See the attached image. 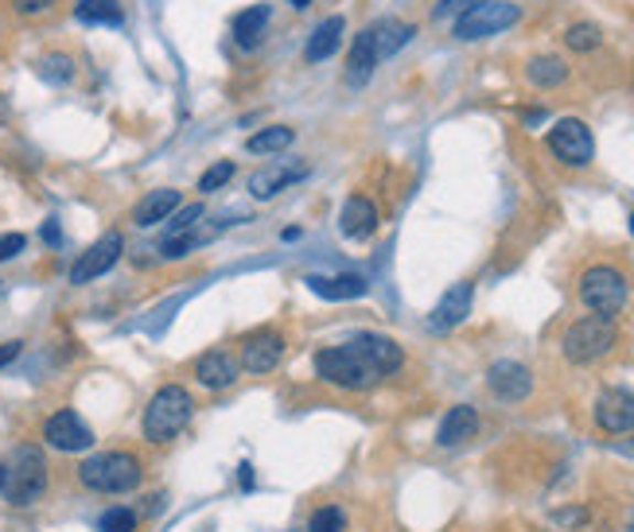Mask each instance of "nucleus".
I'll return each mask as SVG.
<instances>
[{
    "label": "nucleus",
    "instance_id": "15",
    "mask_svg": "<svg viewBox=\"0 0 634 532\" xmlns=\"http://www.w3.org/2000/svg\"><path fill=\"white\" fill-rule=\"evenodd\" d=\"M339 226H343V234L351 241L374 238V230H378V206H374L370 198H363V195L346 198L343 214H339Z\"/></svg>",
    "mask_w": 634,
    "mask_h": 532
},
{
    "label": "nucleus",
    "instance_id": "20",
    "mask_svg": "<svg viewBox=\"0 0 634 532\" xmlns=\"http://www.w3.org/2000/svg\"><path fill=\"white\" fill-rule=\"evenodd\" d=\"M308 175V167L292 164V167H265V172L249 175V191H254V198H272L280 195L284 187H292V183H300Z\"/></svg>",
    "mask_w": 634,
    "mask_h": 532
},
{
    "label": "nucleus",
    "instance_id": "27",
    "mask_svg": "<svg viewBox=\"0 0 634 532\" xmlns=\"http://www.w3.org/2000/svg\"><path fill=\"white\" fill-rule=\"evenodd\" d=\"M526 74H529V83H534V86H557V83H565L569 66L560 63L557 55H541V58H534V63L526 66Z\"/></svg>",
    "mask_w": 634,
    "mask_h": 532
},
{
    "label": "nucleus",
    "instance_id": "18",
    "mask_svg": "<svg viewBox=\"0 0 634 532\" xmlns=\"http://www.w3.org/2000/svg\"><path fill=\"white\" fill-rule=\"evenodd\" d=\"M475 432H479V412L471 409V404H455V409L440 420L437 443L440 447H460V443H468Z\"/></svg>",
    "mask_w": 634,
    "mask_h": 532
},
{
    "label": "nucleus",
    "instance_id": "19",
    "mask_svg": "<svg viewBox=\"0 0 634 532\" xmlns=\"http://www.w3.org/2000/svg\"><path fill=\"white\" fill-rule=\"evenodd\" d=\"M180 191H152V195H144L137 203V210H132V221L137 226H157V221H168L175 210H180Z\"/></svg>",
    "mask_w": 634,
    "mask_h": 532
},
{
    "label": "nucleus",
    "instance_id": "13",
    "mask_svg": "<svg viewBox=\"0 0 634 532\" xmlns=\"http://www.w3.org/2000/svg\"><path fill=\"white\" fill-rule=\"evenodd\" d=\"M486 386H491V393L498 397V401H526L529 389H534V377H529V369L522 366V361H495L491 366V373H486Z\"/></svg>",
    "mask_w": 634,
    "mask_h": 532
},
{
    "label": "nucleus",
    "instance_id": "36",
    "mask_svg": "<svg viewBox=\"0 0 634 532\" xmlns=\"http://www.w3.org/2000/svg\"><path fill=\"white\" fill-rule=\"evenodd\" d=\"M475 0H440L437 9H432V17L437 20H444V17H455V12H463V9H471Z\"/></svg>",
    "mask_w": 634,
    "mask_h": 532
},
{
    "label": "nucleus",
    "instance_id": "6",
    "mask_svg": "<svg viewBox=\"0 0 634 532\" xmlns=\"http://www.w3.org/2000/svg\"><path fill=\"white\" fill-rule=\"evenodd\" d=\"M518 17H522L518 4H511V0H475L471 9H463L455 17L452 35L455 40H486V35H498L506 28H514Z\"/></svg>",
    "mask_w": 634,
    "mask_h": 532
},
{
    "label": "nucleus",
    "instance_id": "29",
    "mask_svg": "<svg viewBox=\"0 0 634 532\" xmlns=\"http://www.w3.org/2000/svg\"><path fill=\"white\" fill-rule=\"evenodd\" d=\"M343 524H346L343 509L323 506V509H315V513H312V521H308V532H343Z\"/></svg>",
    "mask_w": 634,
    "mask_h": 532
},
{
    "label": "nucleus",
    "instance_id": "33",
    "mask_svg": "<svg viewBox=\"0 0 634 532\" xmlns=\"http://www.w3.org/2000/svg\"><path fill=\"white\" fill-rule=\"evenodd\" d=\"M43 78H51V83H66L71 74H75V66H71V58H63V55H51V58H43Z\"/></svg>",
    "mask_w": 634,
    "mask_h": 532
},
{
    "label": "nucleus",
    "instance_id": "39",
    "mask_svg": "<svg viewBox=\"0 0 634 532\" xmlns=\"http://www.w3.org/2000/svg\"><path fill=\"white\" fill-rule=\"evenodd\" d=\"M43 238H47V241H58V226H55V221H47V226H43Z\"/></svg>",
    "mask_w": 634,
    "mask_h": 532
},
{
    "label": "nucleus",
    "instance_id": "23",
    "mask_svg": "<svg viewBox=\"0 0 634 532\" xmlns=\"http://www.w3.org/2000/svg\"><path fill=\"white\" fill-rule=\"evenodd\" d=\"M339 40H343V17L323 20V24L312 32V40H308L304 58H308V63H323V58H331V55H335Z\"/></svg>",
    "mask_w": 634,
    "mask_h": 532
},
{
    "label": "nucleus",
    "instance_id": "30",
    "mask_svg": "<svg viewBox=\"0 0 634 532\" xmlns=\"http://www.w3.org/2000/svg\"><path fill=\"white\" fill-rule=\"evenodd\" d=\"M98 529L101 532H137V513L125 509V506H117V509H109V513H101Z\"/></svg>",
    "mask_w": 634,
    "mask_h": 532
},
{
    "label": "nucleus",
    "instance_id": "37",
    "mask_svg": "<svg viewBox=\"0 0 634 532\" xmlns=\"http://www.w3.org/2000/svg\"><path fill=\"white\" fill-rule=\"evenodd\" d=\"M17 4V12H24V17H40V12H47L55 0H12Z\"/></svg>",
    "mask_w": 634,
    "mask_h": 532
},
{
    "label": "nucleus",
    "instance_id": "12",
    "mask_svg": "<svg viewBox=\"0 0 634 532\" xmlns=\"http://www.w3.org/2000/svg\"><path fill=\"white\" fill-rule=\"evenodd\" d=\"M280 358H284V338L277 330H257L241 343V369L249 373H269L280 366Z\"/></svg>",
    "mask_w": 634,
    "mask_h": 532
},
{
    "label": "nucleus",
    "instance_id": "7",
    "mask_svg": "<svg viewBox=\"0 0 634 532\" xmlns=\"http://www.w3.org/2000/svg\"><path fill=\"white\" fill-rule=\"evenodd\" d=\"M4 490H9L12 506H32V501L43 498V490H47V463H43L40 447L17 450V463H12Z\"/></svg>",
    "mask_w": 634,
    "mask_h": 532
},
{
    "label": "nucleus",
    "instance_id": "25",
    "mask_svg": "<svg viewBox=\"0 0 634 532\" xmlns=\"http://www.w3.org/2000/svg\"><path fill=\"white\" fill-rule=\"evenodd\" d=\"M75 17L83 24H109V28H121V4L117 0H78Z\"/></svg>",
    "mask_w": 634,
    "mask_h": 532
},
{
    "label": "nucleus",
    "instance_id": "2",
    "mask_svg": "<svg viewBox=\"0 0 634 532\" xmlns=\"http://www.w3.org/2000/svg\"><path fill=\"white\" fill-rule=\"evenodd\" d=\"M86 490L94 493H129L140 486V459L129 450H106V455H94L78 467Z\"/></svg>",
    "mask_w": 634,
    "mask_h": 532
},
{
    "label": "nucleus",
    "instance_id": "34",
    "mask_svg": "<svg viewBox=\"0 0 634 532\" xmlns=\"http://www.w3.org/2000/svg\"><path fill=\"white\" fill-rule=\"evenodd\" d=\"M28 238L24 234H0V261H12L17 253H24Z\"/></svg>",
    "mask_w": 634,
    "mask_h": 532
},
{
    "label": "nucleus",
    "instance_id": "35",
    "mask_svg": "<svg viewBox=\"0 0 634 532\" xmlns=\"http://www.w3.org/2000/svg\"><path fill=\"white\" fill-rule=\"evenodd\" d=\"M203 218V206H183L172 221V234H183V230H195V221Z\"/></svg>",
    "mask_w": 634,
    "mask_h": 532
},
{
    "label": "nucleus",
    "instance_id": "22",
    "mask_svg": "<svg viewBox=\"0 0 634 532\" xmlns=\"http://www.w3.org/2000/svg\"><path fill=\"white\" fill-rule=\"evenodd\" d=\"M269 20H272L269 4H254V9L238 12V20H234V40H238V47L254 51L257 43H261V35L269 32Z\"/></svg>",
    "mask_w": 634,
    "mask_h": 532
},
{
    "label": "nucleus",
    "instance_id": "10",
    "mask_svg": "<svg viewBox=\"0 0 634 532\" xmlns=\"http://www.w3.org/2000/svg\"><path fill=\"white\" fill-rule=\"evenodd\" d=\"M43 439H47L55 450H86L94 443V432L78 412L63 409L43 424Z\"/></svg>",
    "mask_w": 634,
    "mask_h": 532
},
{
    "label": "nucleus",
    "instance_id": "4",
    "mask_svg": "<svg viewBox=\"0 0 634 532\" xmlns=\"http://www.w3.org/2000/svg\"><path fill=\"white\" fill-rule=\"evenodd\" d=\"M626 276L611 264H595L580 276V303H584L592 315H603V319H615L619 312L626 307Z\"/></svg>",
    "mask_w": 634,
    "mask_h": 532
},
{
    "label": "nucleus",
    "instance_id": "21",
    "mask_svg": "<svg viewBox=\"0 0 634 532\" xmlns=\"http://www.w3.org/2000/svg\"><path fill=\"white\" fill-rule=\"evenodd\" d=\"M308 287H312L315 295H323V300H358V295H366V280L355 276V272H343V276H308L304 280Z\"/></svg>",
    "mask_w": 634,
    "mask_h": 532
},
{
    "label": "nucleus",
    "instance_id": "26",
    "mask_svg": "<svg viewBox=\"0 0 634 532\" xmlns=\"http://www.w3.org/2000/svg\"><path fill=\"white\" fill-rule=\"evenodd\" d=\"M292 137H297V132H292L289 124H272V129L254 132V137L246 140V148L257 152V156H272V152H284V148L292 144Z\"/></svg>",
    "mask_w": 634,
    "mask_h": 532
},
{
    "label": "nucleus",
    "instance_id": "40",
    "mask_svg": "<svg viewBox=\"0 0 634 532\" xmlns=\"http://www.w3.org/2000/svg\"><path fill=\"white\" fill-rule=\"evenodd\" d=\"M4 482H9V470L0 467V490H4Z\"/></svg>",
    "mask_w": 634,
    "mask_h": 532
},
{
    "label": "nucleus",
    "instance_id": "44",
    "mask_svg": "<svg viewBox=\"0 0 634 532\" xmlns=\"http://www.w3.org/2000/svg\"><path fill=\"white\" fill-rule=\"evenodd\" d=\"M631 524H634V521H631Z\"/></svg>",
    "mask_w": 634,
    "mask_h": 532
},
{
    "label": "nucleus",
    "instance_id": "11",
    "mask_svg": "<svg viewBox=\"0 0 634 532\" xmlns=\"http://www.w3.org/2000/svg\"><path fill=\"white\" fill-rule=\"evenodd\" d=\"M595 424L608 435L634 432V393L631 389H608L595 401Z\"/></svg>",
    "mask_w": 634,
    "mask_h": 532
},
{
    "label": "nucleus",
    "instance_id": "3",
    "mask_svg": "<svg viewBox=\"0 0 634 532\" xmlns=\"http://www.w3.org/2000/svg\"><path fill=\"white\" fill-rule=\"evenodd\" d=\"M191 412H195V401L183 386H164L144 409V439L149 443H168L187 427Z\"/></svg>",
    "mask_w": 634,
    "mask_h": 532
},
{
    "label": "nucleus",
    "instance_id": "9",
    "mask_svg": "<svg viewBox=\"0 0 634 532\" xmlns=\"http://www.w3.org/2000/svg\"><path fill=\"white\" fill-rule=\"evenodd\" d=\"M121 249H125L121 234H106L101 241H94V246L75 261V269H71V284H90V280L106 276V272L121 261Z\"/></svg>",
    "mask_w": 634,
    "mask_h": 532
},
{
    "label": "nucleus",
    "instance_id": "5",
    "mask_svg": "<svg viewBox=\"0 0 634 532\" xmlns=\"http://www.w3.org/2000/svg\"><path fill=\"white\" fill-rule=\"evenodd\" d=\"M619 343V330H615V319H603V315H584L577 319L569 330H565V358L577 361V366H588V361L603 358L611 346Z\"/></svg>",
    "mask_w": 634,
    "mask_h": 532
},
{
    "label": "nucleus",
    "instance_id": "38",
    "mask_svg": "<svg viewBox=\"0 0 634 532\" xmlns=\"http://www.w3.org/2000/svg\"><path fill=\"white\" fill-rule=\"evenodd\" d=\"M20 358V343H4L0 346V369L9 366V361H17Z\"/></svg>",
    "mask_w": 634,
    "mask_h": 532
},
{
    "label": "nucleus",
    "instance_id": "24",
    "mask_svg": "<svg viewBox=\"0 0 634 532\" xmlns=\"http://www.w3.org/2000/svg\"><path fill=\"white\" fill-rule=\"evenodd\" d=\"M374 66H378V55H374V47H370V35L363 32L355 40V47H351V58H346V83L366 86V83H370Z\"/></svg>",
    "mask_w": 634,
    "mask_h": 532
},
{
    "label": "nucleus",
    "instance_id": "1",
    "mask_svg": "<svg viewBox=\"0 0 634 532\" xmlns=\"http://www.w3.org/2000/svg\"><path fill=\"white\" fill-rule=\"evenodd\" d=\"M405 361L401 346L386 335H358L343 346H323L315 354V373L327 381V386H339V389H374L382 377L397 373Z\"/></svg>",
    "mask_w": 634,
    "mask_h": 532
},
{
    "label": "nucleus",
    "instance_id": "31",
    "mask_svg": "<svg viewBox=\"0 0 634 532\" xmlns=\"http://www.w3.org/2000/svg\"><path fill=\"white\" fill-rule=\"evenodd\" d=\"M565 43H569L572 51H592V47H600V28H595V24H572L569 35H565Z\"/></svg>",
    "mask_w": 634,
    "mask_h": 532
},
{
    "label": "nucleus",
    "instance_id": "8",
    "mask_svg": "<svg viewBox=\"0 0 634 532\" xmlns=\"http://www.w3.org/2000/svg\"><path fill=\"white\" fill-rule=\"evenodd\" d=\"M549 148H552V156H557L560 164H569V167H588V164H592V156H595L592 129H588L584 121H577V117H565V121L552 124Z\"/></svg>",
    "mask_w": 634,
    "mask_h": 532
},
{
    "label": "nucleus",
    "instance_id": "16",
    "mask_svg": "<svg viewBox=\"0 0 634 532\" xmlns=\"http://www.w3.org/2000/svg\"><path fill=\"white\" fill-rule=\"evenodd\" d=\"M195 377L203 389H230L238 381V361L226 350H211L195 361Z\"/></svg>",
    "mask_w": 634,
    "mask_h": 532
},
{
    "label": "nucleus",
    "instance_id": "41",
    "mask_svg": "<svg viewBox=\"0 0 634 532\" xmlns=\"http://www.w3.org/2000/svg\"><path fill=\"white\" fill-rule=\"evenodd\" d=\"M292 4H297V9H308V4H312V0H292Z\"/></svg>",
    "mask_w": 634,
    "mask_h": 532
},
{
    "label": "nucleus",
    "instance_id": "28",
    "mask_svg": "<svg viewBox=\"0 0 634 532\" xmlns=\"http://www.w3.org/2000/svg\"><path fill=\"white\" fill-rule=\"evenodd\" d=\"M203 241V234H195V230H183V234H168L164 241H160V253L164 257H187L191 249Z\"/></svg>",
    "mask_w": 634,
    "mask_h": 532
},
{
    "label": "nucleus",
    "instance_id": "32",
    "mask_svg": "<svg viewBox=\"0 0 634 532\" xmlns=\"http://www.w3.org/2000/svg\"><path fill=\"white\" fill-rule=\"evenodd\" d=\"M234 180V164L230 160H223V164H215L211 172H203V180H198V191H218L223 183Z\"/></svg>",
    "mask_w": 634,
    "mask_h": 532
},
{
    "label": "nucleus",
    "instance_id": "14",
    "mask_svg": "<svg viewBox=\"0 0 634 532\" xmlns=\"http://www.w3.org/2000/svg\"><path fill=\"white\" fill-rule=\"evenodd\" d=\"M471 300H475V287L468 284V280H460V284H452L444 295H440V303L432 307V319H429V327L432 330H452V327H460L463 319L471 315Z\"/></svg>",
    "mask_w": 634,
    "mask_h": 532
},
{
    "label": "nucleus",
    "instance_id": "42",
    "mask_svg": "<svg viewBox=\"0 0 634 532\" xmlns=\"http://www.w3.org/2000/svg\"><path fill=\"white\" fill-rule=\"evenodd\" d=\"M0 295H4V280H0Z\"/></svg>",
    "mask_w": 634,
    "mask_h": 532
},
{
    "label": "nucleus",
    "instance_id": "43",
    "mask_svg": "<svg viewBox=\"0 0 634 532\" xmlns=\"http://www.w3.org/2000/svg\"><path fill=\"white\" fill-rule=\"evenodd\" d=\"M631 234H634V214H631Z\"/></svg>",
    "mask_w": 634,
    "mask_h": 532
},
{
    "label": "nucleus",
    "instance_id": "17",
    "mask_svg": "<svg viewBox=\"0 0 634 532\" xmlns=\"http://www.w3.org/2000/svg\"><path fill=\"white\" fill-rule=\"evenodd\" d=\"M366 35H370V47H374V55H378V63H382V58L397 55V51H401L405 43L417 35V28L401 24V20H378V24L366 28Z\"/></svg>",
    "mask_w": 634,
    "mask_h": 532
}]
</instances>
